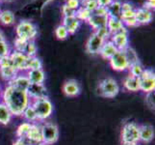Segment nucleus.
<instances>
[{"mask_svg": "<svg viewBox=\"0 0 155 145\" xmlns=\"http://www.w3.org/2000/svg\"><path fill=\"white\" fill-rule=\"evenodd\" d=\"M17 37L26 41H35L38 35L37 26L29 20H21L15 27Z\"/></svg>", "mask_w": 155, "mask_h": 145, "instance_id": "nucleus-3", "label": "nucleus"}, {"mask_svg": "<svg viewBox=\"0 0 155 145\" xmlns=\"http://www.w3.org/2000/svg\"><path fill=\"white\" fill-rule=\"evenodd\" d=\"M109 40L115 45L117 50H124L129 47V38H128V31L126 28L117 33L112 34Z\"/></svg>", "mask_w": 155, "mask_h": 145, "instance_id": "nucleus-10", "label": "nucleus"}, {"mask_svg": "<svg viewBox=\"0 0 155 145\" xmlns=\"http://www.w3.org/2000/svg\"><path fill=\"white\" fill-rule=\"evenodd\" d=\"M143 8H145L147 10H149V11L154 10V8H155V1H149V0H147V2L143 3Z\"/></svg>", "mask_w": 155, "mask_h": 145, "instance_id": "nucleus-49", "label": "nucleus"}, {"mask_svg": "<svg viewBox=\"0 0 155 145\" xmlns=\"http://www.w3.org/2000/svg\"><path fill=\"white\" fill-rule=\"evenodd\" d=\"M10 56L12 58L15 68L18 72H27V60L28 56H26L24 53L15 50L10 53Z\"/></svg>", "mask_w": 155, "mask_h": 145, "instance_id": "nucleus-12", "label": "nucleus"}, {"mask_svg": "<svg viewBox=\"0 0 155 145\" xmlns=\"http://www.w3.org/2000/svg\"><path fill=\"white\" fill-rule=\"evenodd\" d=\"M154 138V128L151 125L140 126V141L150 143Z\"/></svg>", "mask_w": 155, "mask_h": 145, "instance_id": "nucleus-18", "label": "nucleus"}, {"mask_svg": "<svg viewBox=\"0 0 155 145\" xmlns=\"http://www.w3.org/2000/svg\"><path fill=\"white\" fill-rule=\"evenodd\" d=\"M95 33H97V35H99L101 38H103L105 41L107 40H109L110 39V37H111V34H110V32L109 30L107 29V27H104V28H101L99 30H97V31H94Z\"/></svg>", "mask_w": 155, "mask_h": 145, "instance_id": "nucleus-42", "label": "nucleus"}, {"mask_svg": "<svg viewBox=\"0 0 155 145\" xmlns=\"http://www.w3.org/2000/svg\"><path fill=\"white\" fill-rule=\"evenodd\" d=\"M0 22L3 25H12L15 23V15L12 11L4 10L0 12Z\"/></svg>", "mask_w": 155, "mask_h": 145, "instance_id": "nucleus-27", "label": "nucleus"}, {"mask_svg": "<svg viewBox=\"0 0 155 145\" xmlns=\"http://www.w3.org/2000/svg\"><path fill=\"white\" fill-rule=\"evenodd\" d=\"M149 1H155V0H149Z\"/></svg>", "mask_w": 155, "mask_h": 145, "instance_id": "nucleus-55", "label": "nucleus"}, {"mask_svg": "<svg viewBox=\"0 0 155 145\" xmlns=\"http://www.w3.org/2000/svg\"><path fill=\"white\" fill-rule=\"evenodd\" d=\"M0 12H1V11H0Z\"/></svg>", "mask_w": 155, "mask_h": 145, "instance_id": "nucleus-56", "label": "nucleus"}, {"mask_svg": "<svg viewBox=\"0 0 155 145\" xmlns=\"http://www.w3.org/2000/svg\"><path fill=\"white\" fill-rule=\"evenodd\" d=\"M42 142L47 145H53L59 139V128L52 122H45L41 125Z\"/></svg>", "mask_w": 155, "mask_h": 145, "instance_id": "nucleus-6", "label": "nucleus"}, {"mask_svg": "<svg viewBox=\"0 0 155 145\" xmlns=\"http://www.w3.org/2000/svg\"><path fill=\"white\" fill-rule=\"evenodd\" d=\"M2 41H6V40H5V36L2 33V31L0 30V42H2Z\"/></svg>", "mask_w": 155, "mask_h": 145, "instance_id": "nucleus-51", "label": "nucleus"}, {"mask_svg": "<svg viewBox=\"0 0 155 145\" xmlns=\"http://www.w3.org/2000/svg\"><path fill=\"white\" fill-rule=\"evenodd\" d=\"M121 21H122V23H124V26H128V27H134V26H138V23H137V20H136L135 17L121 19Z\"/></svg>", "mask_w": 155, "mask_h": 145, "instance_id": "nucleus-43", "label": "nucleus"}, {"mask_svg": "<svg viewBox=\"0 0 155 145\" xmlns=\"http://www.w3.org/2000/svg\"><path fill=\"white\" fill-rule=\"evenodd\" d=\"M124 51L125 53V56H126L127 61H128V63H129V66L131 65V64H134V63H136L138 61H140V60H139V58H138L137 52L135 51L134 48L128 47L127 48H125Z\"/></svg>", "mask_w": 155, "mask_h": 145, "instance_id": "nucleus-32", "label": "nucleus"}, {"mask_svg": "<svg viewBox=\"0 0 155 145\" xmlns=\"http://www.w3.org/2000/svg\"><path fill=\"white\" fill-rule=\"evenodd\" d=\"M18 71L15 67H1L0 68V77L5 81H12L18 74Z\"/></svg>", "mask_w": 155, "mask_h": 145, "instance_id": "nucleus-24", "label": "nucleus"}, {"mask_svg": "<svg viewBox=\"0 0 155 145\" xmlns=\"http://www.w3.org/2000/svg\"><path fill=\"white\" fill-rule=\"evenodd\" d=\"M37 51H38V47L36 46L35 41H28L23 50L24 54L28 57H34L37 54Z\"/></svg>", "mask_w": 155, "mask_h": 145, "instance_id": "nucleus-31", "label": "nucleus"}, {"mask_svg": "<svg viewBox=\"0 0 155 145\" xmlns=\"http://www.w3.org/2000/svg\"><path fill=\"white\" fill-rule=\"evenodd\" d=\"M26 93L29 99L33 101L47 97V89L45 83H30L29 87L26 90Z\"/></svg>", "mask_w": 155, "mask_h": 145, "instance_id": "nucleus-11", "label": "nucleus"}, {"mask_svg": "<svg viewBox=\"0 0 155 145\" xmlns=\"http://www.w3.org/2000/svg\"><path fill=\"white\" fill-rule=\"evenodd\" d=\"M31 125H32V123H29V122L21 123V124L18 127L17 133H17L18 138H25L26 136H27L29 130H30Z\"/></svg>", "mask_w": 155, "mask_h": 145, "instance_id": "nucleus-30", "label": "nucleus"}, {"mask_svg": "<svg viewBox=\"0 0 155 145\" xmlns=\"http://www.w3.org/2000/svg\"><path fill=\"white\" fill-rule=\"evenodd\" d=\"M62 14L64 17H72V16H75V11L68 8L67 5H63L62 7Z\"/></svg>", "mask_w": 155, "mask_h": 145, "instance_id": "nucleus-44", "label": "nucleus"}, {"mask_svg": "<svg viewBox=\"0 0 155 145\" xmlns=\"http://www.w3.org/2000/svg\"><path fill=\"white\" fill-rule=\"evenodd\" d=\"M1 95H2V88H1V85H0V98H1Z\"/></svg>", "mask_w": 155, "mask_h": 145, "instance_id": "nucleus-53", "label": "nucleus"}, {"mask_svg": "<svg viewBox=\"0 0 155 145\" xmlns=\"http://www.w3.org/2000/svg\"><path fill=\"white\" fill-rule=\"evenodd\" d=\"M97 1L98 6L106 8V7H108L112 2H113V0H97Z\"/></svg>", "mask_w": 155, "mask_h": 145, "instance_id": "nucleus-50", "label": "nucleus"}, {"mask_svg": "<svg viewBox=\"0 0 155 145\" xmlns=\"http://www.w3.org/2000/svg\"><path fill=\"white\" fill-rule=\"evenodd\" d=\"M81 6L89 10L91 13H93L94 11L98 7V4L97 0H82Z\"/></svg>", "mask_w": 155, "mask_h": 145, "instance_id": "nucleus-36", "label": "nucleus"}, {"mask_svg": "<svg viewBox=\"0 0 155 145\" xmlns=\"http://www.w3.org/2000/svg\"><path fill=\"white\" fill-rule=\"evenodd\" d=\"M22 117L26 120V122H29V123H36L38 120V116H37V113L34 109V107L32 106V105L30 104L26 109L23 110L22 112Z\"/></svg>", "mask_w": 155, "mask_h": 145, "instance_id": "nucleus-28", "label": "nucleus"}, {"mask_svg": "<svg viewBox=\"0 0 155 145\" xmlns=\"http://www.w3.org/2000/svg\"><path fill=\"white\" fill-rule=\"evenodd\" d=\"M124 87L125 90L130 92H137L140 91V79L133 76H128L124 79Z\"/></svg>", "mask_w": 155, "mask_h": 145, "instance_id": "nucleus-22", "label": "nucleus"}, {"mask_svg": "<svg viewBox=\"0 0 155 145\" xmlns=\"http://www.w3.org/2000/svg\"><path fill=\"white\" fill-rule=\"evenodd\" d=\"M28 41L26 40H23V39H20V38H15V43H14V47H15V50L17 51H19V52H22L23 53V50L26 47V44H27Z\"/></svg>", "mask_w": 155, "mask_h": 145, "instance_id": "nucleus-37", "label": "nucleus"}, {"mask_svg": "<svg viewBox=\"0 0 155 145\" xmlns=\"http://www.w3.org/2000/svg\"><path fill=\"white\" fill-rule=\"evenodd\" d=\"M109 64L111 68L117 72H124L129 68V63L124 50H117L115 54L109 59Z\"/></svg>", "mask_w": 155, "mask_h": 145, "instance_id": "nucleus-8", "label": "nucleus"}, {"mask_svg": "<svg viewBox=\"0 0 155 145\" xmlns=\"http://www.w3.org/2000/svg\"><path fill=\"white\" fill-rule=\"evenodd\" d=\"M15 67L12 58H11L10 54L7 56H4L2 58H0V68L1 67Z\"/></svg>", "mask_w": 155, "mask_h": 145, "instance_id": "nucleus-39", "label": "nucleus"}, {"mask_svg": "<svg viewBox=\"0 0 155 145\" xmlns=\"http://www.w3.org/2000/svg\"><path fill=\"white\" fill-rule=\"evenodd\" d=\"M0 1H1V0H0Z\"/></svg>", "mask_w": 155, "mask_h": 145, "instance_id": "nucleus-57", "label": "nucleus"}, {"mask_svg": "<svg viewBox=\"0 0 155 145\" xmlns=\"http://www.w3.org/2000/svg\"><path fill=\"white\" fill-rule=\"evenodd\" d=\"M63 93L67 97H71V98H74L77 97L80 93H81V87L77 80L75 79H68L66 80L63 84Z\"/></svg>", "mask_w": 155, "mask_h": 145, "instance_id": "nucleus-13", "label": "nucleus"}, {"mask_svg": "<svg viewBox=\"0 0 155 145\" xmlns=\"http://www.w3.org/2000/svg\"><path fill=\"white\" fill-rule=\"evenodd\" d=\"M120 92V86L117 82L112 78H106L99 82L97 86V93L107 99L115 98Z\"/></svg>", "mask_w": 155, "mask_h": 145, "instance_id": "nucleus-4", "label": "nucleus"}, {"mask_svg": "<svg viewBox=\"0 0 155 145\" xmlns=\"http://www.w3.org/2000/svg\"><path fill=\"white\" fill-rule=\"evenodd\" d=\"M25 139H27V140L33 145L42 142L41 125H38L37 123H32L31 128H30V130L27 133V136H26Z\"/></svg>", "mask_w": 155, "mask_h": 145, "instance_id": "nucleus-14", "label": "nucleus"}, {"mask_svg": "<svg viewBox=\"0 0 155 145\" xmlns=\"http://www.w3.org/2000/svg\"><path fill=\"white\" fill-rule=\"evenodd\" d=\"M93 14L99 15V16H108V14H107V9L105 7H100V6H98L95 9L93 12Z\"/></svg>", "mask_w": 155, "mask_h": 145, "instance_id": "nucleus-47", "label": "nucleus"}, {"mask_svg": "<svg viewBox=\"0 0 155 145\" xmlns=\"http://www.w3.org/2000/svg\"><path fill=\"white\" fill-rule=\"evenodd\" d=\"M107 21H108V16H99L92 13L87 22L94 31H97L101 28L107 27Z\"/></svg>", "mask_w": 155, "mask_h": 145, "instance_id": "nucleus-15", "label": "nucleus"}, {"mask_svg": "<svg viewBox=\"0 0 155 145\" xmlns=\"http://www.w3.org/2000/svg\"><path fill=\"white\" fill-rule=\"evenodd\" d=\"M107 9V14H108V18H115L120 19L121 14V2L119 0H113Z\"/></svg>", "mask_w": 155, "mask_h": 145, "instance_id": "nucleus-25", "label": "nucleus"}, {"mask_svg": "<svg viewBox=\"0 0 155 145\" xmlns=\"http://www.w3.org/2000/svg\"><path fill=\"white\" fill-rule=\"evenodd\" d=\"M122 143H139L140 142V126L135 122H128L121 129Z\"/></svg>", "mask_w": 155, "mask_h": 145, "instance_id": "nucleus-5", "label": "nucleus"}, {"mask_svg": "<svg viewBox=\"0 0 155 145\" xmlns=\"http://www.w3.org/2000/svg\"><path fill=\"white\" fill-rule=\"evenodd\" d=\"M68 30L66 29V27L64 26L63 24H60V25H58L56 29H55V36L57 37V39L58 40H66L68 39Z\"/></svg>", "mask_w": 155, "mask_h": 145, "instance_id": "nucleus-35", "label": "nucleus"}, {"mask_svg": "<svg viewBox=\"0 0 155 145\" xmlns=\"http://www.w3.org/2000/svg\"><path fill=\"white\" fill-rule=\"evenodd\" d=\"M10 53H11V50H10V47L8 45V43L6 41L0 42V58L7 56Z\"/></svg>", "mask_w": 155, "mask_h": 145, "instance_id": "nucleus-38", "label": "nucleus"}, {"mask_svg": "<svg viewBox=\"0 0 155 145\" xmlns=\"http://www.w3.org/2000/svg\"><path fill=\"white\" fill-rule=\"evenodd\" d=\"M13 113L3 102H0V124L8 125L13 118Z\"/></svg>", "mask_w": 155, "mask_h": 145, "instance_id": "nucleus-26", "label": "nucleus"}, {"mask_svg": "<svg viewBox=\"0 0 155 145\" xmlns=\"http://www.w3.org/2000/svg\"><path fill=\"white\" fill-rule=\"evenodd\" d=\"M105 40L101 38L99 35H97L95 32L89 37V39L86 43V50L89 54L97 55L99 54V51L104 44Z\"/></svg>", "mask_w": 155, "mask_h": 145, "instance_id": "nucleus-9", "label": "nucleus"}, {"mask_svg": "<svg viewBox=\"0 0 155 145\" xmlns=\"http://www.w3.org/2000/svg\"><path fill=\"white\" fill-rule=\"evenodd\" d=\"M140 79V90L143 92L149 93L152 92L155 89V74L152 69H145Z\"/></svg>", "mask_w": 155, "mask_h": 145, "instance_id": "nucleus-7", "label": "nucleus"}, {"mask_svg": "<svg viewBox=\"0 0 155 145\" xmlns=\"http://www.w3.org/2000/svg\"><path fill=\"white\" fill-rule=\"evenodd\" d=\"M133 9H135V8L130 2H128V1L121 2V12H125V11H129Z\"/></svg>", "mask_w": 155, "mask_h": 145, "instance_id": "nucleus-46", "label": "nucleus"}, {"mask_svg": "<svg viewBox=\"0 0 155 145\" xmlns=\"http://www.w3.org/2000/svg\"><path fill=\"white\" fill-rule=\"evenodd\" d=\"M31 105L34 107L39 121H45L52 115L53 105L48 97L31 101Z\"/></svg>", "mask_w": 155, "mask_h": 145, "instance_id": "nucleus-2", "label": "nucleus"}, {"mask_svg": "<svg viewBox=\"0 0 155 145\" xmlns=\"http://www.w3.org/2000/svg\"><path fill=\"white\" fill-rule=\"evenodd\" d=\"M132 17H135V9L129 10V11H125V12H121L120 19H124L132 18Z\"/></svg>", "mask_w": 155, "mask_h": 145, "instance_id": "nucleus-45", "label": "nucleus"}, {"mask_svg": "<svg viewBox=\"0 0 155 145\" xmlns=\"http://www.w3.org/2000/svg\"><path fill=\"white\" fill-rule=\"evenodd\" d=\"M1 98L2 102L15 116H20L23 110L31 104V100L26 91L19 90L10 84L2 90Z\"/></svg>", "mask_w": 155, "mask_h": 145, "instance_id": "nucleus-1", "label": "nucleus"}, {"mask_svg": "<svg viewBox=\"0 0 155 145\" xmlns=\"http://www.w3.org/2000/svg\"><path fill=\"white\" fill-rule=\"evenodd\" d=\"M122 145H139V143H122Z\"/></svg>", "mask_w": 155, "mask_h": 145, "instance_id": "nucleus-52", "label": "nucleus"}, {"mask_svg": "<svg viewBox=\"0 0 155 145\" xmlns=\"http://www.w3.org/2000/svg\"><path fill=\"white\" fill-rule=\"evenodd\" d=\"M117 47H115L113 43H112L110 40H107L104 42L102 47H101V50L99 51V55L103 59L109 60V59L117 52Z\"/></svg>", "mask_w": 155, "mask_h": 145, "instance_id": "nucleus-21", "label": "nucleus"}, {"mask_svg": "<svg viewBox=\"0 0 155 145\" xmlns=\"http://www.w3.org/2000/svg\"><path fill=\"white\" fill-rule=\"evenodd\" d=\"M62 24L66 27V29L68 32V34L72 35L75 33V32L78 30V28L80 27L81 21H80L75 16H72V17H64Z\"/></svg>", "mask_w": 155, "mask_h": 145, "instance_id": "nucleus-17", "label": "nucleus"}, {"mask_svg": "<svg viewBox=\"0 0 155 145\" xmlns=\"http://www.w3.org/2000/svg\"><path fill=\"white\" fill-rule=\"evenodd\" d=\"M66 5L74 11H76L80 6H81V0H67Z\"/></svg>", "mask_w": 155, "mask_h": 145, "instance_id": "nucleus-41", "label": "nucleus"}, {"mask_svg": "<svg viewBox=\"0 0 155 145\" xmlns=\"http://www.w3.org/2000/svg\"><path fill=\"white\" fill-rule=\"evenodd\" d=\"M36 145H47V144H45L44 142H41V143H38V144H36Z\"/></svg>", "mask_w": 155, "mask_h": 145, "instance_id": "nucleus-54", "label": "nucleus"}, {"mask_svg": "<svg viewBox=\"0 0 155 145\" xmlns=\"http://www.w3.org/2000/svg\"><path fill=\"white\" fill-rule=\"evenodd\" d=\"M135 19L137 20L138 25L140 24H148L152 21L153 13L152 11L147 10L145 8L135 9Z\"/></svg>", "mask_w": 155, "mask_h": 145, "instance_id": "nucleus-16", "label": "nucleus"}, {"mask_svg": "<svg viewBox=\"0 0 155 145\" xmlns=\"http://www.w3.org/2000/svg\"><path fill=\"white\" fill-rule=\"evenodd\" d=\"M126 28L122 23L120 19H115V18H108V21H107V29L109 30L110 34H115L117 32H120Z\"/></svg>", "mask_w": 155, "mask_h": 145, "instance_id": "nucleus-23", "label": "nucleus"}, {"mask_svg": "<svg viewBox=\"0 0 155 145\" xmlns=\"http://www.w3.org/2000/svg\"><path fill=\"white\" fill-rule=\"evenodd\" d=\"M35 69H42V62L40 58L37 56L34 57H28L27 60V71L29 70H35Z\"/></svg>", "mask_w": 155, "mask_h": 145, "instance_id": "nucleus-34", "label": "nucleus"}, {"mask_svg": "<svg viewBox=\"0 0 155 145\" xmlns=\"http://www.w3.org/2000/svg\"><path fill=\"white\" fill-rule=\"evenodd\" d=\"M145 69L146 68H143V66L142 65V63L140 61H138L134 64H131V65L129 66V68H128L130 76H133V77L138 78L141 77V74H143Z\"/></svg>", "mask_w": 155, "mask_h": 145, "instance_id": "nucleus-29", "label": "nucleus"}, {"mask_svg": "<svg viewBox=\"0 0 155 145\" xmlns=\"http://www.w3.org/2000/svg\"><path fill=\"white\" fill-rule=\"evenodd\" d=\"M92 13L86 8H84L83 6H80L76 11H75V17L80 20V21H87L89 18L91 17Z\"/></svg>", "mask_w": 155, "mask_h": 145, "instance_id": "nucleus-33", "label": "nucleus"}, {"mask_svg": "<svg viewBox=\"0 0 155 145\" xmlns=\"http://www.w3.org/2000/svg\"><path fill=\"white\" fill-rule=\"evenodd\" d=\"M27 78L30 83H45V73L42 69H35L27 71Z\"/></svg>", "mask_w": 155, "mask_h": 145, "instance_id": "nucleus-19", "label": "nucleus"}, {"mask_svg": "<svg viewBox=\"0 0 155 145\" xmlns=\"http://www.w3.org/2000/svg\"><path fill=\"white\" fill-rule=\"evenodd\" d=\"M146 104L147 105V106L149 109H154V91L152 92H149V93H147V96H146Z\"/></svg>", "mask_w": 155, "mask_h": 145, "instance_id": "nucleus-40", "label": "nucleus"}, {"mask_svg": "<svg viewBox=\"0 0 155 145\" xmlns=\"http://www.w3.org/2000/svg\"><path fill=\"white\" fill-rule=\"evenodd\" d=\"M13 145H33L25 138H17L13 143Z\"/></svg>", "mask_w": 155, "mask_h": 145, "instance_id": "nucleus-48", "label": "nucleus"}, {"mask_svg": "<svg viewBox=\"0 0 155 145\" xmlns=\"http://www.w3.org/2000/svg\"><path fill=\"white\" fill-rule=\"evenodd\" d=\"M8 84L12 85V86L18 88L19 90L26 91L30 85V81H29V79H28L26 74H18V76L15 77L12 81H10Z\"/></svg>", "mask_w": 155, "mask_h": 145, "instance_id": "nucleus-20", "label": "nucleus"}]
</instances>
